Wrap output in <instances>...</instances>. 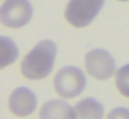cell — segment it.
Here are the masks:
<instances>
[{
  "instance_id": "6da1fadb",
  "label": "cell",
  "mask_w": 129,
  "mask_h": 119,
  "mask_svg": "<svg viewBox=\"0 0 129 119\" xmlns=\"http://www.w3.org/2000/svg\"><path fill=\"white\" fill-rule=\"evenodd\" d=\"M57 55V46L51 40H42L24 57L21 73L29 80H40L49 76Z\"/></svg>"
},
{
  "instance_id": "7a4b0ae2",
  "label": "cell",
  "mask_w": 129,
  "mask_h": 119,
  "mask_svg": "<svg viewBox=\"0 0 129 119\" xmlns=\"http://www.w3.org/2000/svg\"><path fill=\"white\" fill-rule=\"evenodd\" d=\"M86 87V77L79 68L64 66L54 76V90L62 98H74Z\"/></svg>"
},
{
  "instance_id": "3957f363",
  "label": "cell",
  "mask_w": 129,
  "mask_h": 119,
  "mask_svg": "<svg viewBox=\"0 0 129 119\" xmlns=\"http://www.w3.org/2000/svg\"><path fill=\"white\" fill-rule=\"evenodd\" d=\"M104 0H70L64 17L72 26H87L103 8Z\"/></svg>"
},
{
  "instance_id": "277c9868",
  "label": "cell",
  "mask_w": 129,
  "mask_h": 119,
  "mask_svg": "<svg viewBox=\"0 0 129 119\" xmlns=\"http://www.w3.org/2000/svg\"><path fill=\"white\" fill-rule=\"evenodd\" d=\"M32 18V6L28 0H4L0 8V21L7 28H22Z\"/></svg>"
},
{
  "instance_id": "5b68a950",
  "label": "cell",
  "mask_w": 129,
  "mask_h": 119,
  "mask_svg": "<svg viewBox=\"0 0 129 119\" xmlns=\"http://www.w3.org/2000/svg\"><path fill=\"white\" fill-rule=\"evenodd\" d=\"M85 66L87 73L97 80H107L117 72L115 60L103 49H94L87 53L85 57Z\"/></svg>"
},
{
  "instance_id": "8992f818",
  "label": "cell",
  "mask_w": 129,
  "mask_h": 119,
  "mask_svg": "<svg viewBox=\"0 0 129 119\" xmlns=\"http://www.w3.org/2000/svg\"><path fill=\"white\" fill-rule=\"evenodd\" d=\"M9 108L15 116H28L36 108V96L29 89L18 87L10 94Z\"/></svg>"
},
{
  "instance_id": "52a82bcc",
  "label": "cell",
  "mask_w": 129,
  "mask_h": 119,
  "mask_svg": "<svg viewBox=\"0 0 129 119\" xmlns=\"http://www.w3.org/2000/svg\"><path fill=\"white\" fill-rule=\"evenodd\" d=\"M39 119H75V111L62 100H51L42 105Z\"/></svg>"
},
{
  "instance_id": "ba28073f",
  "label": "cell",
  "mask_w": 129,
  "mask_h": 119,
  "mask_svg": "<svg viewBox=\"0 0 129 119\" xmlns=\"http://www.w3.org/2000/svg\"><path fill=\"white\" fill-rule=\"evenodd\" d=\"M75 119H103L104 107L94 98H85L74 107Z\"/></svg>"
},
{
  "instance_id": "9c48e42d",
  "label": "cell",
  "mask_w": 129,
  "mask_h": 119,
  "mask_svg": "<svg viewBox=\"0 0 129 119\" xmlns=\"http://www.w3.org/2000/svg\"><path fill=\"white\" fill-rule=\"evenodd\" d=\"M0 55H2V68L7 66L9 64H13L18 57V50L14 42H11L9 37L3 36L0 37Z\"/></svg>"
},
{
  "instance_id": "30bf717a",
  "label": "cell",
  "mask_w": 129,
  "mask_h": 119,
  "mask_svg": "<svg viewBox=\"0 0 129 119\" xmlns=\"http://www.w3.org/2000/svg\"><path fill=\"white\" fill-rule=\"evenodd\" d=\"M115 85L123 97L129 98V64L123 65L115 72Z\"/></svg>"
},
{
  "instance_id": "8fae6325",
  "label": "cell",
  "mask_w": 129,
  "mask_h": 119,
  "mask_svg": "<svg viewBox=\"0 0 129 119\" xmlns=\"http://www.w3.org/2000/svg\"><path fill=\"white\" fill-rule=\"evenodd\" d=\"M107 119H129L128 108H115L107 115Z\"/></svg>"
},
{
  "instance_id": "7c38bea8",
  "label": "cell",
  "mask_w": 129,
  "mask_h": 119,
  "mask_svg": "<svg viewBox=\"0 0 129 119\" xmlns=\"http://www.w3.org/2000/svg\"><path fill=\"white\" fill-rule=\"evenodd\" d=\"M119 2H129V0H119Z\"/></svg>"
}]
</instances>
